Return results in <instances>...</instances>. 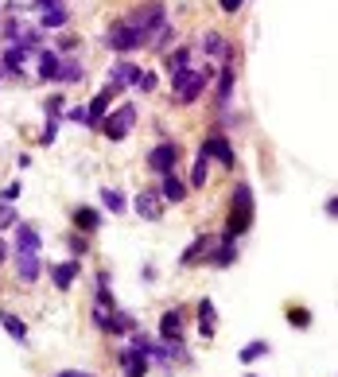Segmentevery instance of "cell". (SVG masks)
Listing matches in <instances>:
<instances>
[{"mask_svg": "<svg viewBox=\"0 0 338 377\" xmlns=\"http://www.w3.org/2000/svg\"><path fill=\"white\" fill-rule=\"evenodd\" d=\"M125 24H129L132 31H136L144 43H152V35H156L163 24H168V8L159 4V0H148V4H140V8H132L129 16H125Z\"/></svg>", "mask_w": 338, "mask_h": 377, "instance_id": "cell-1", "label": "cell"}, {"mask_svg": "<svg viewBox=\"0 0 338 377\" xmlns=\"http://www.w3.org/2000/svg\"><path fill=\"white\" fill-rule=\"evenodd\" d=\"M253 226V191L245 183L233 187V202H229V218H226V238H241Z\"/></svg>", "mask_w": 338, "mask_h": 377, "instance_id": "cell-2", "label": "cell"}, {"mask_svg": "<svg viewBox=\"0 0 338 377\" xmlns=\"http://www.w3.org/2000/svg\"><path fill=\"white\" fill-rule=\"evenodd\" d=\"M206 82H210V67H187L179 74H171V89L179 94L183 105H190V101L199 98L202 89H206Z\"/></svg>", "mask_w": 338, "mask_h": 377, "instance_id": "cell-3", "label": "cell"}, {"mask_svg": "<svg viewBox=\"0 0 338 377\" xmlns=\"http://www.w3.org/2000/svg\"><path fill=\"white\" fill-rule=\"evenodd\" d=\"M132 125H136V105H121V109H113L109 117L98 125L101 137H109V140H125L132 132Z\"/></svg>", "mask_w": 338, "mask_h": 377, "instance_id": "cell-4", "label": "cell"}, {"mask_svg": "<svg viewBox=\"0 0 338 377\" xmlns=\"http://www.w3.org/2000/svg\"><path fill=\"white\" fill-rule=\"evenodd\" d=\"M105 47H109V51H117V55H129V51L144 47V40H140V35H136V31H132L125 20H117L109 31H105Z\"/></svg>", "mask_w": 338, "mask_h": 377, "instance_id": "cell-5", "label": "cell"}, {"mask_svg": "<svg viewBox=\"0 0 338 377\" xmlns=\"http://www.w3.org/2000/svg\"><path fill=\"white\" fill-rule=\"evenodd\" d=\"M175 164H179V144H175V140H163V144H156V148L148 152V168L156 171V175H171Z\"/></svg>", "mask_w": 338, "mask_h": 377, "instance_id": "cell-6", "label": "cell"}, {"mask_svg": "<svg viewBox=\"0 0 338 377\" xmlns=\"http://www.w3.org/2000/svg\"><path fill=\"white\" fill-rule=\"evenodd\" d=\"M140 78H144V70L136 67V62H129V59H121V62H113L109 67V86L117 89H125V86H140Z\"/></svg>", "mask_w": 338, "mask_h": 377, "instance_id": "cell-7", "label": "cell"}, {"mask_svg": "<svg viewBox=\"0 0 338 377\" xmlns=\"http://www.w3.org/2000/svg\"><path fill=\"white\" fill-rule=\"evenodd\" d=\"M199 47H202V55H210V59H233V47H229V40L222 35V31H202L199 35Z\"/></svg>", "mask_w": 338, "mask_h": 377, "instance_id": "cell-8", "label": "cell"}, {"mask_svg": "<svg viewBox=\"0 0 338 377\" xmlns=\"http://www.w3.org/2000/svg\"><path fill=\"white\" fill-rule=\"evenodd\" d=\"M202 156H214V159H222V164H226V168H233V164H238V159H233V148H229V140L222 137V132H210L206 140H202Z\"/></svg>", "mask_w": 338, "mask_h": 377, "instance_id": "cell-9", "label": "cell"}, {"mask_svg": "<svg viewBox=\"0 0 338 377\" xmlns=\"http://www.w3.org/2000/svg\"><path fill=\"white\" fill-rule=\"evenodd\" d=\"M132 207H136V214L144 222H159L163 218V199H159V191H140Z\"/></svg>", "mask_w": 338, "mask_h": 377, "instance_id": "cell-10", "label": "cell"}, {"mask_svg": "<svg viewBox=\"0 0 338 377\" xmlns=\"http://www.w3.org/2000/svg\"><path fill=\"white\" fill-rule=\"evenodd\" d=\"M159 338L163 342H183V311L179 308H168L159 315Z\"/></svg>", "mask_w": 338, "mask_h": 377, "instance_id": "cell-11", "label": "cell"}, {"mask_svg": "<svg viewBox=\"0 0 338 377\" xmlns=\"http://www.w3.org/2000/svg\"><path fill=\"white\" fill-rule=\"evenodd\" d=\"M16 272H20L24 284H35L39 280V253L35 249H16Z\"/></svg>", "mask_w": 338, "mask_h": 377, "instance_id": "cell-12", "label": "cell"}, {"mask_svg": "<svg viewBox=\"0 0 338 377\" xmlns=\"http://www.w3.org/2000/svg\"><path fill=\"white\" fill-rule=\"evenodd\" d=\"M121 366H125V377H148V354L136 347L121 350Z\"/></svg>", "mask_w": 338, "mask_h": 377, "instance_id": "cell-13", "label": "cell"}, {"mask_svg": "<svg viewBox=\"0 0 338 377\" xmlns=\"http://www.w3.org/2000/svg\"><path fill=\"white\" fill-rule=\"evenodd\" d=\"M210 253H214V238H195L179 261L190 268V265H199V261H210Z\"/></svg>", "mask_w": 338, "mask_h": 377, "instance_id": "cell-14", "label": "cell"}, {"mask_svg": "<svg viewBox=\"0 0 338 377\" xmlns=\"http://www.w3.org/2000/svg\"><path fill=\"white\" fill-rule=\"evenodd\" d=\"M51 280H55V288L66 292L70 284L78 280V257H74V261H62V265H55V268H51Z\"/></svg>", "mask_w": 338, "mask_h": 377, "instance_id": "cell-15", "label": "cell"}, {"mask_svg": "<svg viewBox=\"0 0 338 377\" xmlns=\"http://www.w3.org/2000/svg\"><path fill=\"white\" fill-rule=\"evenodd\" d=\"M109 98H117V89H113V86H105V89L98 94V98L90 101V129H98L101 121H105V109H109Z\"/></svg>", "mask_w": 338, "mask_h": 377, "instance_id": "cell-16", "label": "cell"}, {"mask_svg": "<svg viewBox=\"0 0 338 377\" xmlns=\"http://www.w3.org/2000/svg\"><path fill=\"white\" fill-rule=\"evenodd\" d=\"M238 261V249H233V238H222L218 245H214V253H210V265L214 268H229Z\"/></svg>", "mask_w": 338, "mask_h": 377, "instance_id": "cell-17", "label": "cell"}, {"mask_svg": "<svg viewBox=\"0 0 338 377\" xmlns=\"http://www.w3.org/2000/svg\"><path fill=\"white\" fill-rule=\"evenodd\" d=\"M159 199L163 202H183L187 199V187H183V179H175V171L163 175V183H159Z\"/></svg>", "mask_w": 338, "mask_h": 377, "instance_id": "cell-18", "label": "cell"}, {"mask_svg": "<svg viewBox=\"0 0 338 377\" xmlns=\"http://www.w3.org/2000/svg\"><path fill=\"white\" fill-rule=\"evenodd\" d=\"M136 327V319L129 315V311H109V319L101 323V331H109V335H125V331Z\"/></svg>", "mask_w": 338, "mask_h": 377, "instance_id": "cell-19", "label": "cell"}, {"mask_svg": "<svg viewBox=\"0 0 338 377\" xmlns=\"http://www.w3.org/2000/svg\"><path fill=\"white\" fill-rule=\"evenodd\" d=\"M59 70H62V59L55 55V51H39V78L43 82H59Z\"/></svg>", "mask_w": 338, "mask_h": 377, "instance_id": "cell-20", "label": "cell"}, {"mask_svg": "<svg viewBox=\"0 0 338 377\" xmlns=\"http://www.w3.org/2000/svg\"><path fill=\"white\" fill-rule=\"evenodd\" d=\"M0 327L8 331V335L16 338L20 347L28 342V327H24V319H20V315H12V311H0Z\"/></svg>", "mask_w": 338, "mask_h": 377, "instance_id": "cell-21", "label": "cell"}, {"mask_svg": "<svg viewBox=\"0 0 338 377\" xmlns=\"http://www.w3.org/2000/svg\"><path fill=\"white\" fill-rule=\"evenodd\" d=\"M74 226H78L82 234H94V229L101 226V214L94 207H78V210H74Z\"/></svg>", "mask_w": 338, "mask_h": 377, "instance_id": "cell-22", "label": "cell"}, {"mask_svg": "<svg viewBox=\"0 0 338 377\" xmlns=\"http://www.w3.org/2000/svg\"><path fill=\"white\" fill-rule=\"evenodd\" d=\"M16 249H35V253L43 249L39 234H35V229H31L28 222H16Z\"/></svg>", "mask_w": 338, "mask_h": 377, "instance_id": "cell-23", "label": "cell"}, {"mask_svg": "<svg viewBox=\"0 0 338 377\" xmlns=\"http://www.w3.org/2000/svg\"><path fill=\"white\" fill-rule=\"evenodd\" d=\"M229 98H233V62H226V67H222V78H218V105L222 109H226L229 105Z\"/></svg>", "mask_w": 338, "mask_h": 377, "instance_id": "cell-24", "label": "cell"}, {"mask_svg": "<svg viewBox=\"0 0 338 377\" xmlns=\"http://www.w3.org/2000/svg\"><path fill=\"white\" fill-rule=\"evenodd\" d=\"M199 331H202V338H214V331H218V323H214V299H202L199 304Z\"/></svg>", "mask_w": 338, "mask_h": 377, "instance_id": "cell-25", "label": "cell"}, {"mask_svg": "<svg viewBox=\"0 0 338 377\" xmlns=\"http://www.w3.org/2000/svg\"><path fill=\"white\" fill-rule=\"evenodd\" d=\"M24 59H28V47H20V43H16V47H8V51H4V70H8V74H16V70L24 67Z\"/></svg>", "mask_w": 338, "mask_h": 377, "instance_id": "cell-26", "label": "cell"}, {"mask_svg": "<svg viewBox=\"0 0 338 377\" xmlns=\"http://www.w3.org/2000/svg\"><path fill=\"white\" fill-rule=\"evenodd\" d=\"M98 308L117 311L113 308V292H109V272H98Z\"/></svg>", "mask_w": 338, "mask_h": 377, "instance_id": "cell-27", "label": "cell"}, {"mask_svg": "<svg viewBox=\"0 0 338 377\" xmlns=\"http://www.w3.org/2000/svg\"><path fill=\"white\" fill-rule=\"evenodd\" d=\"M190 67V47H179L175 55H168V74H179Z\"/></svg>", "mask_w": 338, "mask_h": 377, "instance_id": "cell-28", "label": "cell"}, {"mask_svg": "<svg viewBox=\"0 0 338 377\" xmlns=\"http://www.w3.org/2000/svg\"><path fill=\"white\" fill-rule=\"evenodd\" d=\"M59 82H82V67H78V59H62Z\"/></svg>", "mask_w": 338, "mask_h": 377, "instance_id": "cell-29", "label": "cell"}, {"mask_svg": "<svg viewBox=\"0 0 338 377\" xmlns=\"http://www.w3.org/2000/svg\"><path fill=\"white\" fill-rule=\"evenodd\" d=\"M288 323L292 327H299V331H308L311 327V311L308 308H288Z\"/></svg>", "mask_w": 338, "mask_h": 377, "instance_id": "cell-30", "label": "cell"}, {"mask_svg": "<svg viewBox=\"0 0 338 377\" xmlns=\"http://www.w3.org/2000/svg\"><path fill=\"white\" fill-rule=\"evenodd\" d=\"M66 20H70V12H66V8H51V12H43V28H62Z\"/></svg>", "mask_w": 338, "mask_h": 377, "instance_id": "cell-31", "label": "cell"}, {"mask_svg": "<svg viewBox=\"0 0 338 377\" xmlns=\"http://www.w3.org/2000/svg\"><path fill=\"white\" fill-rule=\"evenodd\" d=\"M265 354H269V342H249L238 358H241V362H257V358H265Z\"/></svg>", "mask_w": 338, "mask_h": 377, "instance_id": "cell-32", "label": "cell"}, {"mask_svg": "<svg viewBox=\"0 0 338 377\" xmlns=\"http://www.w3.org/2000/svg\"><path fill=\"white\" fill-rule=\"evenodd\" d=\"M101 202H105V207H109L113 214H121V210H125V199H121V191H113V187L101 191Z\"/></svg>", "mask_w": 338, "mask_h": 377, "instance_id": "cell-33", "label": "cell"}, {"mask_svg": "<svg viewBox=\"0 0 338 377\" xmlns=\"http://www.w3.org/2000/svg\"><path fill=\"white\" fill-rule=\"evenodd\" d=\"M206 183V156L199 152V159H195V171H190V187H202Z\"/></svg>", "mask_w": 338, "mask_h": 377, "instance_id": "cell-34", "label": "cell"}, {"mask_svg": "<svg viewBox=\"0 0 338 377\" xmlns=\"http://www.w3.org/2000/svg\"><path fill=\"white\" fill-rule=\"evenodd\" d=\"M16 207H12V202H0V229H8V226H16Z\"/></svg>", "mask_w": 338, "mask_h": 377, "instance_id": "cell-35", "label": "cell"}, {"mask_svg": "<svg viewBox=\"0 0 338 377\" xmlns=\"http://www.w3.org/2000/svg\"><path fill=\"white\" fill-rule=\"evenodd\" d=\"M20 179H16V183H8V187H4V191H0V202H16V199H20Z\"/></svg>", "mask_w": 338, "mask_h": 377, "instance_id": "cell-36", "label": "cell"}, {"mask_svg": "<svg viewBox=\"0 0 338 377\" xmlns=\"http://www.w3.org/2000/svg\"><path fill=\"white\" fill-rule=\"evenodd\" d=\"M55 137H59V125H55V121H47V129L39 132V144H55Z\"/></svg>", "mask_w": 338, "mask_h": 377, "instance_id": "cell-37", "label": "cell"}, {"mask_svg": "<svg viewBox=\"0 0 338 377\" xmlns=\"http://www.w3.org/2000/svg\"><path fill=\"white\" fill-rule=\"evenodd\" d=\"M70 121H78V125H90V109H82V105H74V109H66Z\"/></svg>", "mask_w": 338, "mask_h": 377, "instance_id": "cell-38", "label": "cell"}, {"mask_svg": "<svg viewBox=\"0 0 338 377\" xmlns=\"http://www.w3.org/2000/svg\"><path fill=\"white\" fill-rule=\"evenodd\" d=\"M136 89H144V94H152V89H156V74H144V78H140V86Z\"/></svg>", "mask_w": 338, "mask_h": 377, "instance_id": "cell-39", "label": "cell"}, {"mask_svg": "<svg viewBox=\"0 0 338 377\" xmlns=\"http://www.w3.org/2000/svg\"><path fill=\"white\" fill-rule=\"evenodd\" d=\"M218 4H222V12H238L241 8V0H218Z\"/></svg>", "mask_w": 338, "mask_h": 377, "instance_id": "cell-40", "label": "cell"}, {"mask_svg": "<svg viewBox=\"0 0 338 377\" xmlns=\"http://www.w3.org/2000/svg\"><path fill=\"white\" fill-rule=\"evenodd\" d=\"M327 214H330V218H338V199H330V202H327Z\"/></svg>", "mask_w": 338, "mask_h": 377, "instance_id": "cell-41", "label": "cell"}, {"mask_svg": "<svg viewBox=\"0 0 338 377\" xmlns=\"http://www.w3.org/2000/svg\"><path fill=\"white\" fill-rule=\"evenodd\" d=\"M8 253H12V249H8V241H4V238H0V261H4V257H8Z\"/></svg>", "mask_w": 338, "mask_h": 377, "instance_id": "cell-42", "label": "cell"}, {"mask_svg": "<svg viewBox=\"0 0 338 377\" xmlns=\"http://www.w3.org/2000/svg\"><path fill=\"white\" fill-rule=\"evenodd\" d=\"M59 377H94V374H78V369H66V374H59Z\"/></svg>", "mask_w": 338, "mask_h": 377, "instance_id": "cell-43", "label": "cell"}, {"mask_svg": "<svg viewBox=\"0 0 338 377\" xmlns=\"http://www.w3.org/2000/svg\"><path fill=\"white\" fill-rule=\"evenodd\" d=\"M245 377H257V374H245Z\"/></svg>", "mask_w": 338, "mask_h": 377, "instance_id": "cell-44", "label": "cell"}]
</instances>
